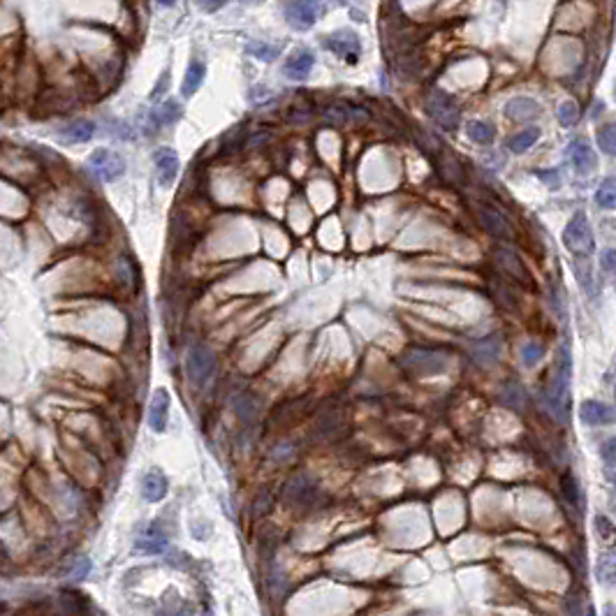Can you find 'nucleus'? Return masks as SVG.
Listing matches in <instances>:
<instances>
[{"mask_svg":"<svg viewBox=\"0 0 616 616\" xmlns=\"http://www.w3.org/2000/svg\"><path fill=\"white\" fill-rule=\"evenodd\" d=\"M538 137H540L538 128H526V130H522V133H517L515 137H512L508 147H510V151H515V153H524V151H528L533 144L538 142Z\"/></svg>","mask_w":616,"mask_h":616,"instance_id":"nucleus-27","label":"nucleus"},{"mask_svg":"<svg viewBox=\"0 0 616 616\" xmlns=\"http://www.w3.org/2000/svg\"><path fill=\"white\" fill-rule=\"evenodd\" d=\"M496 262L503 267V272H508L512 276V278L522 281V283H526V285L531 283V276H528V272H526L522 258H519L512 248H496Z\"/></svg>","mask_w":616,"mask_h":616,"instance_id":"nucleus-16","label":"nucleus"},{"mask_svg":"<svg viewBox=\"0 0 616 616\" xmlns=\"http://www.w3.org/2000/svg\"><path fill=\"white\" fill-rule=\"evenodd\" d=\"M614 93H616V91H614Z\"/></svg>","mask_w":616,"mask_h":616,"instance_id":"nucleus-43","label":"nucleus"},{"mask_svg":"<svg viewBox=\"0 0 616 616\" xmlns=\"http://www.w3.org/2000/svg\"><path fill=\"white\" fill-rule=\"evenodd\" d=\"M320 15H322L320 0H292L285 8V19L294 31L313 28Z\"/></svg>","mask_w":616,"mask_h":616,"instance_id":"nucleus-8","label":"nucleus"},{"mask_svg":"<svg viewBox=\"0 0 616 616\" xmlns=\"http://www.w3.org/2000/svg\"><path fill=\"white\" fill-rule=\"evenodd\" d=\"M88 167L98 174L105 183H114L126 174V160L109 149H95L88 158Z\"/></svg>","mask_w":616,"mask_h":616,"instance_id":"nucleus-6","label":"nucleus"},{"mask_svg":"<svg viewBox=\"0 0 616 616\" xmlns=\"http://www.w3.org/2000/svg\"><path fill=\"white\" fill-rule=\"evenodd\" d=\"M169 491V482L160 470H149L142 480V496L149 503H160Z\"/></svg>","mask_w":616,"mask_h":616,"instance_id":"nucleus-17","label":"nucleus"},{"mask_svg":"<svg viewBox=\"0 0 616 616\" xmlns=\"http://www.w3.org/2000/svg\"><path fill=\"white\" fill-rule=\"evenodd\" d=\"M185 371H188L192 385L204 387L216 373V352L204 343L192 345L188 350V357H185Z\"/></svg>","mask_w":616,"mask_h":616,"instance_id":"nucleus-4","label":"nucleus"},{"mask_svg":"<svg viewBox=\"0 0 616 616\" xmlns=\"http://www.w3.org/2000/svg\"><path fill=\"white\" fill-rule=\"evenodd\" d=\"M475 216H477V220H480V225L484 227V230L491 234V237L503 239V241H510L512 237H515V227H512L508 216H505L503 211H498L496 206L480 202L475 206Z\"/></svg>","mask_w":616,"mask_h":616,"instance_id":"nucleus-7","label":"nucleus"},{"mask_svg":"<svg viewBox=\"0 0 616 616\" xmlns=\"http://www.w3.org/2000/svg\"><path fill=\"white\" fill-rule=\"evenodd\" d=\"M595 140H598V147L605 151L607 156L616 158V123H607V126H602L598 130V135H595Z\"/></svg>","mask_w":616,"mask_h":616,"instance_id":"nucleus-29","label":"nucleus"},{"mask_svg":"<svg viewBox=\"0 0 616 616\" xmlns=\"http://www.w3.org/2000/svg\"><path fill=\"white\" fill-rule=\"evenodd\" d=\"M570 160H572L574 172H577V174H581V176L593 174L595 167H598V158H595V151L591 149V144L584 142V140L572 142V147H570Z\"/></svg>","mask_w":616,"mask_h":616,"instance_id":"nucleus-15","label":"nucleus"},{"mask_svg":"<svg viewBox=\"0 0 616 616\" xmlns=\"http://www.w3.org/2000/svg\"><path fill=\"white\" fill-rule=\"evenodd\" d=\"M158 3L165 5V8H174V5H176V0H158Z\"/></svg>","mask_w":616,"mask_h":616,"instance_id":"nucleus-42","label":"nucleus"},{"mask_svg":"<svg viewBox=\"0 0 616 616\" xmlns=\"http://www.w3.org/2000/svg\"><path fill=\"white\" fill-rule=\"evenodd\" d=\"M93 133H95V126L91 121H84V119H79V121H72V123H67V126L60 130V137H63L65 142H72V144H84V142H88L93 137Z\"/></svg>","mask_w":616,"mask_h":616,"instance_id":"nucleus-22","label":"nucleus"},{"mask_svg":"<svg viewBox=\"0 0 616 616\" xmlns=\"http://www.w3.org/2000/svg\"><path fill=\"white\" fill-rule=\"evenodd\" d=\"M91 570H93V563H91V558H86V556L74 558V560H70V563L65 565V574L72 581H81Z\"/></svg>","mask_w":616,"mask_h":616,"instance_id":"nucleus-31","label":"nucleus"},{"mask_svg":"<svg viewBox=\"0 0 616 616\" xmlns=\"http://www.w3.org/2000/svg\"><path fill=\"white\" fill-rule=\"evenodd\" d=\"M401 366L413 376H435L447 369V357L438 350L410 348L401 357Z\"/></svg>","mask_w":616,"mask_h":616,"instance_id":"nucleus-2","label":"nucleus"},{"mask_svg":"<svg viewBox=\"0 0 616 616\" xmlns=\"http://www.w3.org/2000/svg\"><path fill=\"white\" fill-rule=\"evenodd\" d=\"M505 114L512 121H533L540 116V105L531 98H512L505 105Z\"/></svg>","mask_w":616,"mask_h":616,"instance_id":"nucleus-18","label":"nucleus"},{"mask_svg":"<svg viewBox=\"0 0 616 616\" xmlns=\"http://www.w3.org/2000/svg\"><path fill=\"white\" fill-rule=\"evenodd\" d=\"M563 244L567 251L574 255H591L595 251L593 227H591V223H588L586 213L577 211L570 220H567V225L563 230Z\"/></svg>","mask_w":616,"mask_h":616,"instance_id":"nucleus-3","label":"nucleus"},{"mask_svg":"<svg viewBox=\"0 0 616 616\" xmlns=\"http://www.w3.org/2000/svg\"><path fill=\"white\" fill-rule=\"evenodd\" d=\"M324 47L336 53L338 58L348 60V63H357L359 53H362V44H359V38L352 31H336L331 35L324 38Z\"/></svg>","mask_w":616,"mask_h":616,"instance_id":"nucleus-10","label":"nucleus"},{"mask_svg":"<svg viewBox=\"0 0 616 616\" xmlns=\"http://www.w3.org/2000/svg\"><path fill=\"white\" fill-rule=\"evenodd\" d=\"M248 53H253V56L260 60H274L276 56H278V49L272 44H265V42H251L248 44Z\"/></svg>","mask_w":616,"mask_h":616,"instance_id":"nucleus-36","label":"nucleus"},{"mask_svg":"<svg viewBox=\"0 0 616 616\" xmlns=\"http://www.w3.org/2000/svg\"><path fill=\"white\" fill-rule=\"evenodd\" d=\"M234 413H237L241 424H246V426L255 424V417H258V406H255L251 394H237V397H234Z\"/></svg>","mask_w":616,"mask_h":616,"instance_id":"nucleus-24","label":"nucleus"},{"mask_svg":"<svg viewBox=\"0 0 616 616\" xmlns=\"http://www.w3.org/2000/svg\"><path fill=\"white\" fill-rule=\"evenodd\" d=\"M313 63H315V58L310 51H297L288 58V63L283 70H285V77H290V79H306L308 72L313 70Z\"/></svg>","mask_w":616,"mask_h":616,"instance_id":"nucleus-19","label":"nucleus"},{"mask_svg":"<svg viewBox=\"0 0 616 616\" xmlns=\"http://www.w3.org/2000/svg\"><path fill=\"white\" fill-rule=\"evenodd\" d=\"M153 163H156V174H158V183L163 185V188H169L172 183L176 181L178 176V156L174 149H158L156 156H153Z\"/></svg>","mask_w":616,"mask_h":616,"instance_id":"nucleus-12","label":"nucleus"},{"mask_svg":"<svg viewBox=\"0 0 616 616\" xmlns=\"http://www.w3.org/2000/svg\"><path fill=\"white\" fill-rule=\"evenodd\" d=\"M466 133L475 144H491L494 142V126L487 121H468L466 123Z\"/></svg>","mask_w":616,"mask_h":616,"instance_id":"nucleus-25","label":"nucleus"},{"mask_svg":"<svg viewBox=\"0 0 616 616\" xmlns=\"http://www.w3.org/2000/svg\"><path fill=\"white\" fill-rule=\"evenodd\" d=\"M274 508V496L269 494L267 489H262L258 496H255V503H253V515L255 517H265L269 510Z\"/></svg>","mask_w":616,"mask_h":616,"instance_id":"nucleus-35","label":"nucleus"},{"mask_svg":"<svg viewBox=\"0 0 616 616\" xmlns=\"http://www.w3.org/2000/svg\"><path fill=\"white\" fill-rule=\"evenodd\" d=\"M317 496V484L313 477L306 473H297L285 487H283V498L288 505H297V508H306L315 501Z\"/></svg>","mask_w":616,"mask_h":616,"instance_id":"nucleus-9","label":"nucleus"},{"mask_svg":"<svg viewBox=\"0 0 616 616\" xmlns=\"http://www.w3.org/2000/svg\"><path fill=\"white\" fill-rule=\"evenodd\" d=\"M204 74H206V67L202 60H192V63L188 65V70H185V74H183V84H181L183 98H192V95L197 93V88L202 86V81H204Z\"/></svg>","mask_w":616,"mask_h":616,"instance_id":"nucleus-21","label":"nucleus"},{"mask_svg":"<svg viewBox=\"0 0 616 616\" xmlns=\"http://www.w3.org/2000/svg\"><path fill=\"white\" fill-rule=\"evenodd\" d=\"M595 202L602 209H616V176H609L595 190Z\"/></svg>","mask_w":616,"mask_h":616,"instance_id":"nucleus-26","label":"nucleus"},{"mask_svg":"<svg viewBox=\"0 0 616 616\" xmlns=\"http://www.w3.org/2000/svg\"><path fill=\"white\" fill-rule=\"evenodd\" d=\"M593 526H595V535H598V540L602 544H616V528H614V524L609 522L607 517H602V515H598L593 519Z\"/></svg>","mask_w":616,"mask_h":616,"instance_id":"nucleus-30","label":"nucleus"},{"mask_svg":"<svg viewBox=\"0 0 616 616\" xmlns=\"http://www.w3.org/2000/svg\"><path fill=\"white\" fill-rule=\"evenodd\" d=\"M570 378H572V355L570 348L563 345L553 362L551 380L547 387V403L560 419H567V410H570Z\"/></svg>","mask_w":616,"mask_h":616,"instance_id":"nucleus-1","label":"nucleus"},{"mask_svg":"<svg viewBox=\"0 0 616 616\" xmlns=\"http://www.w3.org/2000/svg\"><path fill=\"white\" fill-rule=\"evenodd\" d=\"M178 116H181V107H178V102L167 100L163 107H158L153 112V121H156V126H172L174 121H178Z\"/></svg>","mask_w":616,"mask_h":616,"instance_id":"nucleus-28","label":"nucleus"},{"mask_svg":"<svg viewBox=\"0 0 616 616\" xmlns=\"http://www.w3.org/2000/svg\"><path fill=\"white\" fill-rule=\"evenodd\" d=\"M579 419L588 426H607V424H614L616 415H614V408L607 406L605 401L586 399L581 401L579 406Z\"/></svg>","mask_w":616,"mask_h":616,"instance_id":"nucleus-11","label":"nucleus"},{"mask_svg":"<svg viewBox=\"0 0 616 616\" xmlns=\"http://www.w3.org/2000/svg\"><path fill=\"white\" fill-rule=\"evenodd\" d=\"M595 577L600 584H614L616 581V549L600 553L595 560Z\"/></svg>","mask_w":616,"mask_h":616,"instance_id":"nucleus-23","label":"nucleus"},{"mask_svg":"<svg viewBox=\"0 0 616 616\" xmlns=\"http://www.w3.org/2000/svg\"><path fill=\"white\" fill-rule=\"evenodd\" d=\"M600 267L605 269L607 276L616 278V248H609V251L600 255Z\"/></svg>","mask_w":616,"mask_h":616,"instance_id":"nucleus-39","label":"nucleus"},{"mask_svg":"<svg viewBox=\"0 0 616 616\" xmlns=\"http://www.w3.org/2000/svg\"><path fill=\"white\" fill-rule=\"evenodd\" d=\"M424 107H426V114L431 116V119L438 123L442 130H456V128H459L461 114H459V107H456L452 95H447L442 91H431L426 95Z\"/></svg>","mask_w":616,"mask_h":616,"instance_id":"nucleus-5","label":"nucleus"},{"mask_svg":"<svg viewBox=\"0 0 616 616\" xmlns=\"http://www.w3.org/2000/svg\"><path fill=\"white\" fill-rule=\"evenodd\" d=\"M503 403H508L512 408H522L524 406V387L517 385L515 380H510V383L503 387Z\"/></svg>","mask_w":616,"mask_h":616,"instance_id":"nucleus-32","label":"nucleus"},{"mask_svg":"<svg viewBox=\"0 0 616 616\" xmlns=\"http://www.w3.org/2000/svg\"><path fill=\"white\" fill-rule=\"evenodd\" d=\"M498 355H501V338H498L496 334H491L487 338H480V341L473 345V357L484 366L494 364L498 359Z\"/></svg>","mask_w":616,"mask_h":616,"instance_id":"nucleus-20","label":"nucleus"},{"mask_svg":"<svg viewBox=\"0 0 616 616\" xmlns=\"http://www.w3.org/2000/svg\"><path fill=\"white\" fill-rule=\"evenodd\" d=\"M560 487H563V496L567 498V503H572V505L579 503V482L574 480L572 475H563Z\"/></svg>","mask_w":616,"mask_h":616,"instance_id":"nucleus-37","label":"nucleus"},{"mask_svg":"<svg viewBox=\"0 0 616 616\" xmlns=\"http://www.w3.org/2000/svg\"><path fill=\"white\" fill-rule=\"evenodd\" d=\"M60 598H63L60 602H63V605H65L67 612H74V614H79V612H86V609H88L86 605H79V602H84V600H81V595H79V593L63 591V593H60Z\"/></svg>","mask_w":616,"mask_h":616,"instance_id":"nucleus-38","label":"nucleus"},{"mask_svg":"<svg viewBox=\"0 0 616 616\" xmlns=\"http://www.w3.org/2000/svg\"><path fill=\"white\" fill-rule=\"evenodd\" d=\"M558 121H560V126H565V128L574 126V123L579 121V107L570 100L563 102V105L558 107Z\"/></svg>","mask_w":616,"mask_h":616,"instance_id":"nucleus-34","label":"nucleus"},{"mask_svg":"<svg viewBox=\"0 0 616 616\" xmlns=\"http://www.w3.org/2000/svg\"><path fill=\"white\" fill-rule=\"evenodd\" d=\"M542 355H544V348L538 341H528L522 345V362H524V366H528V369L531 366H535L540 359H542Z\"/></svg>","mask_w":616,"mask_h":616,"instance_id":"nucleus-33","label":"nucleus"},{"mask_svg":"<svg viewBox=\"0 0 616 616\" xmlns=\"http://www.w3.org/2000/svg\"><path fill=\"white\" fill-rule=\"evenodd\" d=\"M538 178H540V181H544L547 185H551V188H556V185H560V174H558V169H542V172H538Z\"/></svg>","mask_w":616,"mask_h":616,"instance_id":"nucleus-41","label":"nucleus"},{"mask_svg":"<svg viewBox=\"0 0 616 616\" xmlns=\"http://www.w3.org/2000/svg\"><path fill=\"white\" fill-rule=\"evenodd\" d=\"M169 403H172V397L167 390L160 387V390L153 392V399H151V406H149V426L153 428L156 433H165V428H167Z\"/></svg>","mask_w":616,"mask_h":616,"instance_id":"nucleus-13","label":"nucleus"},{"mask_svg":"<svg viewBox=\"0 0 616 616\" xmlns=\"http://www.w3.org/2000/svg\"><path fill=\"white\" fill-rule=\"evenodd\" d=\"M135 549L140 553H149V556H156V553H163L167 549V535L158 528L156 524L147 526V528L140 531V535L135 540Z\"/></svg>","mask_w":616,"mask_h":616,"instance_id":"nucleus-14","label":"nucleus"},{"mask_svg":"<svg viewBox=\"0 0 616 616\" xmlns=\"http://www.w3.org/2000/svg\"><path fill=\"white\" fill-rule=\"evenodd\" d=\"M600 456L609 463V466H616V435H614V438H607L605 442H602Z\"/></svg>","mask_w":616,"mask_h":616,"instance_id":"nucleus-40","label":"nucleus"}]
</instances>
